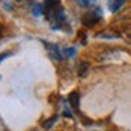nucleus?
Returning <instances> with one entry per match:
<instances>
[{"mask_svg":"<svg viewBox=\"0 0 131 131\" xmlns=\"http://www.w3.org/2000/svg\"><path fill=\"white\" fill-rule=\"evenodd\" d=\"M101 18V10L97 8L94 11H88V13H85V16H83V23L86 24V26H94L97 23V19Z\"/></svg>","mask_w":131,"mask_h":131,"instance_id":"f257e3e1","label":"nucleus"},{"mask_svg":"<svg viewBox=\"0 0 131 131\" xmlns=\"http://www.w3.org/2000/svg\"><path fill=\"white\" fill-rule=\"evenodd\" d=\"M45 47L48 48V51H50V54L54 58V59H62V53L59 51V48L56 47V45H53V43H45Z\"/></svg>","mask_w":131,"mask_h":131,"instance_id":"f03ea898","label":"nucleus"},{"mask_svg":"<svg viewBox=\"0 0 131 131\" xmlns=\"http://www.w3.org/2000/svg\"><path fill=\"white\" fill-rule=\"evenodd\" d=\"M69 102H70V106L74 109H78V93H70Z\"/></svg>","mask_w":131,"mask_h":131,"instance_id":"7ed1b4c3","label":"nucleus"},{"mask_svg":"<svg viewBox=\"0 0 131 131\" xmlns=\"http://www.w3.org/2000/svg\"><path fill=\"white\" fill-rule=\"evenodd\" d=\"M123 6V2L122 0H118V2H109V8H110V11H118L120 8Z\"/></svg>","mask_w":131,"mask_h":131,"instance_id":"20e7f679","label":"nucleus"},{"mask_svg":"<svg viewBox=\"0 0 131 131\" xmlns=\"http://www.w3.org/2000/svg\"><path fill=\"white\" fill-rule=\"evenodd\" d=\"M86 70H88V62H80V64H78V75H80V77H83L85 74H86Z\"/></svg>","mask_w":131,"mask_h":131,"instance_id":"39448f33","label":"nucleus"},{"mask_svg":"<svg viewBox=\"0 0 131 131\" xmlns=\"http://www.w3.org/2000/svg\"><path fill=\"white\" fill-rule=\"evenodd\" d=\"M56 120H58V117H56V115H54V117H51L50 120H47V122L43 123V128H45V129H48V128H51V125H53V123H54Z\"/></svg>","mask_w":131,"mask_h":131,"instance_id":"423d86ee","label":"nucleus"},{"mask_svg":"<svg viewBox=\"0 0 131 131\" xmlns=\"http://www.w3.org/2000/svg\"><path fill=\"white\" fill-rule=\"evenodd\" d=\"M74 54H75V48H66L64 50V56L70 58V56H74Z\"/></svg>","mask_w":131,"mask_h":131,"instance_id":"0eeeda50","label":"nucleus"},{"mask_svg":"<svg viewBox=\"0 0 131 131\" xmlns=\"http://www.w3.org/2000/svg\"><path fill=\"white\" fill-rule=\"evenodd\" d=\"M34 15H35V16L42 15V5H38V3H34Z\"/></svg>","mask_w":131,"mask_h":131,"instance_id":"6e6552de","label":"nucleus"},{"mask_svg":"<svg viewBox=\"0 0 131 131\" xmlns=\"http://www.w3.org/2000/svg\"><path fill=\"white\" fill-rule=\"evenodd\" d=\"M78 5H82V6H90L91 2H78Z\"/></svg>","mask_w":131,"mask_h":131,"instance_id":"1a4fd4ad","label":"nucleus"},{"mask_svg":"<svg viewBox=\"0 0 131 131\" xmlns=\"http://www.w3.org/2000/svg\"><path fill=\"white\" fill-rule=\"evenodd\" d=\"M0 37H2V24H0Z\"/></svg>","mask_w":131,"mask_h":131,"instance_id":"9d476101","label":"nucleus"}]
</instances>
